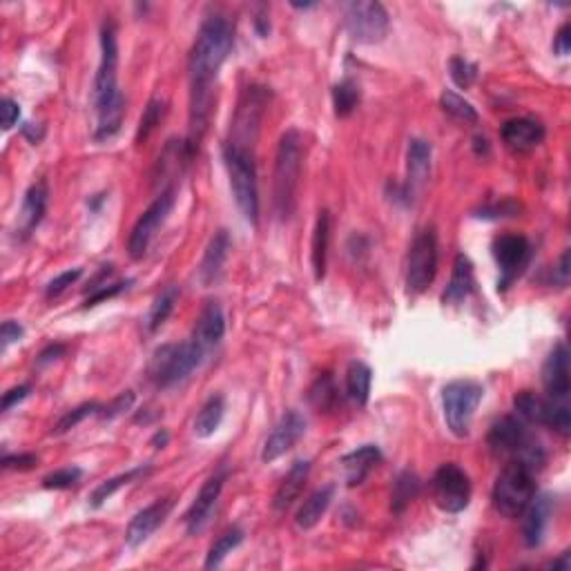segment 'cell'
<instances>
[{
    "label": "cell",
    "mask_w": 571,
    "mask_h": 571,
    "mask_svg": "<svg viewBox=\"0 0 571 571\" xmlns=\"http://www.w3.org/2000/svg\"><path fill=\"white\" fill-rule=\"evenodd\" d=\"M554 407H551V420L550 429L556 431L563 438H569L571 433V413H569V402H558V399H551Z\"/></svg>",
    "instance_id": "cell-44"
},
{
    "label": "cell",
    "mask_w": 571,
    "mask_h": 571,
    "mask_svg": "<svg viewBox=\"0 0 571 571\" xmlns=\"http://www.w3.org/2000/svg\"><path fill=\"white\" fill-rule=\"evenodd\" d=\"M223 413H226V399L222 395H210L201 411L197 413L195 435L197 438H210L222 426Z\"/></svg>",
    "instance_id": "cell-31"
},
{
    "label": "cell",
    "mask_w": 571,
    "mask_h": 571,
    "mask_svg": "<svg viewBox=\"0 0 571 571\" xmlns=\"http://www.w3.org/2000/svg\"><path fill=\"white\" fill-rule=\"evenodd\" d=\"M536 496L533 474L520 462H509L493 484V507L505 518H518L527 509L532 498Z\"/></svg>",
    "instance_id": "cell-6"
},
{
    "label": "cell",
    "mask_w": 571,
    "mask_h": 571,
    "mask_svg": "<svg viewBox=\"0 0 571 571\" xmlns=\"http://www.w3.org/2000/svg\"><path fill=\"white\" fill-rule=\"evenodd\" d=\"M547 569H554V571H569L571 569V554L569 551H563L560 558H556L554 563L547 565Z\"/></svg>",
    "instance_id": "cell-56"
},
{
    "label": "cell",
    "mask_w": 571,
    "mask_h": 571,
    "mask_svg": "<svg viewBox=\"0 0 571 571\" xmlns=\"http://www.w3.org/2000/svg\"><path fill=\"white\" fill-rule=\"evenodd\" d=\"M150 471H152V466H137V469L125 471V474L116 475V478L105 480V483H101L97 489H94L92 498H89V505H92L94 509H98V507L105 505V500H110V498L114 496V493L119 491L121 487H128V484L134 483L137 478H146Z\"/></svg>",
    "instance_id": "cell-33"
},
{
    "label": "cell",
    "mask_w": 571,
    "mask_h": 571,
    "mask_svg": "<svg viewBox=\"0 0 571 571\" xmlns=\"http://www.w3.org/2000/svg\"><path fill=\"white\" fill-rule=\"evenodd\" d=\"M554 52L558 54V56H567V54L571 52V27H569V22L560 25V29L556 31Z\"/></svg>",
    "instance_id": "cell-52"
},
{
    "label": "cell",
    "mask_w": 571,
    "mask_h": 571,
    "mask_svg": "<svg viewBox=\"0 0 571 571\" xmlns=\"http://www.w3.org/2000/svg\"><path fill=\"white\" fill-rule=\"evenodd\" d=\"M164 114H165V101L161 97H152L150 103H147V107L143 110L141 121H139L137 137H134L137 146H143V143L152 137V132H155L156 125L161 123Z\"/></svg>",
    "instance_id": "cell-38"
},
{
    "label": "cell",
    "mask_w": 571,
    "mask_h": 571,
    "mask_svg": "<svg viewBox=\"0 0 571 571\" xmlns=\"http://www.w3.org/2000/svg\"><path fill=\"white\" fill-rule=\"evenodd\" d=\"M359 98H362V92H359V85L353 79L340 80L332 88V107H335V114L340 119L350 116L355 112V107L359 105Z\"/></svg>",
    "instance_id": "cell-36"
},
{
    "label": "cell",
    "mask_w": 571,
    "mask_h": 571,
    "mask_svg": "<svg viewBox=\"0 0 571 571\" xmlns=\"http://www.w3.org/2000/svg\"><path fill=\"white\" fill-rule=\"evenodd\" d=\"M98 411H101V404H97V402H85V404H80V407H76V408H71V411H67L65 416H63L61 420L56 422V426H54L52 433H54V435L67 433V431H70V429H74V426H79L80 422L85 420V417L98 416Z\"/></svg>",
    "instance_id": "cell-40"
},
{
    "label": "cell",
    "mask_w": 571,
    "mask_h": 571,
    "mask_svg": "<svg viewBox=\"0 0 571 571\" xmlns=\"http://www.w3.org/2000/svg\"><path fill=\"white\" fill-rule=\"evenodd\" d=\"M308 474H310V460L292 462V466L288 469L284 478H281L280 487H277L275 498H273V507H275V511L286 514V511L295 505V500L301 496V491H304Z\"/></svg>",
    "instance_id": "cell-24"
},
{
    "label": "cell",
    "mask_w": 571,
    "mask_h": 571,
    "mask_svg": "<svg viewBox=\"0 0 571 571\" xmlns=\"http://www.w3.org/2000/svg\"><path fill=\"white\" fill-rule=\"evenodd\" d=\"M304 433H306L304 416H299L297 411L284 413V417L277 422V426L273 429V433L268 435L266 444H264L262 460L275 462L277 458H281L284 453L290 451V449L299 442Z\"/></svg>",
    "instance_id": "cell-14"
},
{
    "label": "cell",
    "mask_w": 571,
    "mask_h": 571,
    "mask_svg": "<svg viewBox=\"0 0 571 571\" xmlns=\"http://www.w3.org/2000/svg\"><path fill=\"white\" fill-rule=\"evenodd\" d=\"M493 257L500 266V280H498V290L505 292L514 284L525 271L532 257V244L523 235H500L493 241Z\"/></svg>",
    "instance_id": "cell-12"
},
{
    "label": "cell",
    "mask_w": 571,
    "mask_h": 571,
    "mask_svg": "<svg viewBox=\"0 0 571 571\" xmlns=\"http://www.w3.org/2000/svg\"><path fill=\"white\" fill-rule=\"evenodd\" d=\"M518 213V206L514 201H505L502 206H493V208H483L475 217L483 219H498V217H511V214Z\"/></svg>",
    "instance_id": "cell-51"
},
{
    "label": "cell",
    "mask_w": 571,
    "mask_h": 571,
    "mask_svg": "<svg viewBox=\"0 0 571 571\" xmlns=\"http://www.w3.org/2000/svg\"><path fill=\"white\" fill-rule=\"evenodd\" d=\"M255 27H257L259 36H268V31H271V21H268L266 13H259V16L255 18Z\"/></svg>",
    "instance_id": "cell-58"
},
{
    "label": "cell",
    "mask_w": 571,
    "mask_h": 571,
    "mask_svg": "<svg viewBox=\"0 0 571 571\" xmlns=\"http://www.w3.org/2000/svg\"><path fill=\"white\" fill-rule=\"evenodd\" d=\"M226 471H219V474L210 475L204 483L201 491L197 493L195 502L190 505L186 514V529L190 536H197L206 529V525L210 523V516H213L214 507H217L219 496L223 491V483H226Z\"/></svg>",
    "instance_id": "cell-13"
},
{
    "label": "cell",
    "mask_w": 571,
    "mask_h": 571,
    "mask_svg": "<svg viewBox=\"0 0 571 571\" xmlns=\"http://www.w3.org/2000/svg\"><path fill=\"white\" fill-rule=\"evenodd\" d=\"M80 275H83V271H80V268H74V271L61 273V275L54 277V280L49 281L47 290H45V295H47L49 299H52V297L63 295V292H65L67 288H70L71 284H76V281H79Z\"/></svg>",
    "instance_id": "cell-46"
},
{
    "label": "cell",
    "mask_w": 571,
    "mask_h": 571,
    "mask_svg": "<svg viewBox=\"0 0 571 571\" xmlns=\"http://www.w3.org/2000/svg\"><path fill=\"white\" fill-rule=\"evenodd\" d=\"M380 462H382V451L380 447H375V444H364V447L346 453V456L341 458L346 484H348V487H359V484L368 478V474H371Z\"/></svg>",
    "instance_id": "cell-23"
},
{
    "label": "cell",
    "mask_w": 571,
    "mask_h": 571,
    "mask_svg": "<svg viewBox=\"0 0 571 571\" xmlns=\"http://www.w3.org/2000/svg\"><path fill=\"white\" fill-rule=\"evenodd\" d=\"M328 244H331V213L319 210L313 231V248H310V262H313V273L317 281H322L326 275Z\"/></svg>",
    "instance_id": "cell-27"
},
{
    "label": "cell",
    "mask_w": 571,
    "mask_h": 571,
    "mask_svg": "<svg viewBox=\"0 0 571 571\" xmlns=\"http://www.w3.org/2000/svg\"><path fill=\"white\" fill-rule=\"evenodd\" d=\"M542 384L551 399H558V402L569 399V350L565 341H558L547 355L545 366H542Z\"/></svg>",
    "instance_id": "cell-16"
},
{
    "label": "cell",
    "mask_w": 571,
    "mask_h": 571,
    "mask_svg": "<svg viewBox=\"0 0 571 571\" xmlns=\"http://www.w3.org/2000/svg\"><path fill=\"white\" fill-rule=\"evenodd\" d=\"M38 465V458L34 453H18V456H4L3 469L7 471H27Z\"/></svg>",
    "instance_id": "cell-47"
},
{
    "label": "cell",
    "mask_w": 571,
    "mask_h": 571,
    "mask_svg": "<svg viewBox=\"0 0 571 571\" xmlns=\"http://www.w3.org/2000/svg\"><path fill=\"white\" fill-rule=\"evenodd\" d=\"M292 7H297V9H308V7H315V3H292Z\"/></svg>",
    "instance_id": "cell-59"
},
{
    "label": "cell",
    "mask_w": 571,
    "mask_h": 571,
    "mask_svg": "<svg viewBox=\"0 0 571 571\" xmlns=\"http://www.w3.org/2000/svg\"><path fill=\"white\" fill-rule=\"evenodd\" d=\"M168 442H170V433L165 429L156 431V433L152 435V440H150V444L155 449H165V447H168Z\"/></svg>",
    "instance_id": "cell-57"
},
{
    "label": "cell",
    "mask_w": 571,
    "mask_h": 571,
    "mask_svg": "<svg viewBox=\"0 0 571 571\" xmlns=\"http://www.w3.org/2000/svg\"><path fill=\"white\" fill-rule=\"evenodd\" d=\"M371 384H373L371 366L364 362H350L348 371H346V395H348V399L357 408H364L368 404Z\"/></svg>",
    "instance_id": "cell-29"
},
{
    "label": "cell",
    "mask_w": 571,
    "mask_h": 571,
    "mask_svg": "<svg viewBox=\"0 0 571 571\" xmlns=\"http://www.w3.org/2000/svg\"><path fill=\"white\" fill-rule=\"evenodd\" d=\"M63 353H65V346H63V344H49V346H45L43 350H40V355H38V359H36V362H38V366H45V364H49V362H56V359L61 357Z\"/></svg>",
    "instance_id": "cell-54"
},
{
    "label": "cell",
    "mask_w": 571,
    "mask_h": 571,
    "mask_svg": "<svg viewBox=\"0 0 571 571\" xmlns=\"http://www.w3.org/2000/svg\"><path fill=\"white\" fill-rule=\"evenodd\" d=\"M22 335H25V328H22L21 323L13 322V319L3 322V326H0V341H3V350H7L13 341H21Z\"/></svg>",
    "instance_id": "cell-48"
},
{
    "label": "cell",
    "mask_w": 571,
    "mask_h": 571,
    "mask_svg": "<svg viewBox=\"0 0 571 571\" xmlns=\"http://www.w3.org/2000/svg\"><path fill=\"white\" fill-rule=\"evenodd\" d=\"M228 255H231V235L226 231H217L213 235V239L208 241V248H206L204 259H201L199 266V281L204 286H213L222 280L223 266L228 262Z\"/></svg>",
    "instance_id": "cell-20"
},
{
    "label": "cell",
    "mask_w": 571,
    "mask_h": 571,
    "mask_svg": "<svg viewBox=\"0 0 571 571\" xmlns=\"http://www.w3.org/2000/svg\"><path fill=\"white\" fill-rule=\"evenodd\" d=\"M475 288V277H474V264L466 255H458L456 262H453V273L451 281H449L447 290H444L442 301L444 304H460L466 297L474 292Z\"/></svg>",
    "instance_id": "cell-26"
},
{
    "label": "cell",
    "mask_w": 571,
    "mask_h": 571,
    "mask_svg": "<svg viewBox=\"0 0 571 571\" xmlns=\"http://www.w3.org/2000/svg\"><path fill=\"white\" fill-rule=\"evenodd\" d=\"M132 407H134V393L132 390H123V393L116 395V398L112 399L110 404L101 407L98 417H101V420H116V417H121L123 413H128Z\"/></svg>",
    "instance_id": "cell-43"
},
{
    "label": "cell",
    "mask_w": 571,
    "mask_h": 571,
    "mask_svg": "<svg viewBox=\"0 0 571 571\" xmlns=\"http://www.w3.org/2000/svg\"><path fill=\"white\" fill-rule=\"evenodd\" d=\"M241 542H244V532H241V529L235 527L228 529L226 533H222V536L213 542V547H210L208 558H206V569H217L219 565L226 560V556L232 554V550H237Z\"/></svg>",
    "instance_id": "cell-37"
},
{
    "label": "cell",
    "mask_w": 571,
    "mask_h": 571,
    "mask_svg": "<svg viewBox=\"0 0 571 571\" xmlns=\"http://www.w3.org/2000/svg\"><path fill=\"white\" fill-rule=\"evenodd\" d=\"M551 509H554V500L551 496L542 493V496H533L529 502L527 509L523 511L525 523H523V541L525 547L529 550H536L542 545L547 533V525H550Z\"/></svg>",
    "instance_id": "cell-19"
},
{
    "label": "cell",
    "mask_w": 571,
    "mask_h": 571,
    "mask_svg": "<svg viewBox=\"0 0 571 571\" xmlns=\"http://www.w3.org/2000/svg\"><path fill=\"white\" fill-rule=\"evenodd\" d=\"M172 507H174L172 498H159V500L152 502L150 507L139 511V514L130 520L128 532H125V542H128V547H132V550L141 547L143 542H146L147 538H150L152 533L161 527V525H164V520L168 518Z\"/></svg>",
    "instance_id": "cell-15"
},
{
    "label": "cell",
    "mask_w": 571,
    "mask_h": 571,
    "mask_svg": "<svg viewBox=\"0 0 571 571\" xmlns=\"http://www.w3.org/2000/svg\"><path fill=\"white\" fill-rule=\"evenodd\" d=\"M449 71H451V79L458 88L466 89L475 83L478 79V65L462 56H453L451 63H449Z\"/></svg>",
    "instance_id": "cell-41"
},
{
    "label": "cell",
    "mask_w": 571,
    "mask_h": 571,
    "mask_svg": "<svg viewBox=\"0 0 571 571\" xmlns=\"http://www.w3.org/2000/svg\"><path fill=\"white\" fill-rule=\"evenodd\" d=\"M545 125L529 116L509 119L500 130V137L511 152H529L545 141Z\"/></svg>",
    "instance_id": "cell-18"
},
{
    "label": "cell",
    "mask_w": 571,
    "mask_h": 571,
    "mask_svg": "<svg viewBox=\"0 0 571 571\" xmlns=\"http://www.w3.org/2000/svg\"><path fill=\"white\" fill-rule=\"evenodd\" d=\"M420 478L413 471H402L393 483V496H390V509H393V514H402L416 500L417 493H420Z\"/></svg>",
    "instance_id": "cell-34"
},
{
    "label": "cell",
    "mask_w": 571,
    "mask_h": 571,
    "mask_svg": "<svg viewBox=\"0 0 571 571\" xmlns=\"http://www.w3.org/2000/svg\"><path fill=\"white\" fill-rule=\"evenodd\" d=\"M47 201L49 190L45 181L34 183V186L25 192L21 214H18V232H21V237H29L31 232L40 226L45 213H47Z\"/></svg>",
    "instance_id": "cell-22"
},
{
    "label": "cell",
    "mask_w": 571,
    "mask_h": 571,
    "mask_svg": "<svg viewBox=\"0 0 571 571\" xmlns=\"http://www.w3.org/2000/svg\"><path fill=\"white\" fill-rule=\"evenodd\" d=\"M431 156H433V147L426 139H411L407 150V170H408V190L424 186L431 172Z\"/></svg>",
    "instance_id": "cell-25"
},
{
    "label": "cell",
    "mask_w": 571,
    "mask_h": 571,
    "mask_svg": "<svg viewBox=\"0 0 571 571\" xmlns=\"http://www.w3.org/2000/svg\"><path fill=\"white\" fill-rule=\"evenodd\" d=\"M527 435L529 433L525 431V426L516 417L505 416L498 422H493L487 435V444L496 456H516V451H518Z\"/></svg>",
    "instance_id": "cell-21"
},
{
    "label": "cell",
    "mask_w": 571,
    "mask_h": 571,
    "mask_svg": "<svg viewBox=\"0 0 571 571\" xmlns=\"http://www.w3.org/2000/svg\"><path fill=\"white\" fill-rule=\"evenodd\" d=\"M22 134H25L27 139H29L31 143H40V139L45 137V128L43 125H34V123H27L25 128H22Z\"/></svg>",
    "instance_id": "cell-55"
},
{
    "label": "cell",
    "mask_w": 571,
    "mask_h": 571,
    "mask_svg": "<svg viewBox=\"0 0 571 571\" xmlns=\"http://www.w3.org/2000/svg\"><path fill=\"white\" fill-rule=\"evenodd\" d=\"M94 107H97L94 139L107 141L116 137L125 119V97L119 89V43L114 21H105L101 27V63L94 79Z\"/></svg>",
    "instance_id": "cell-2"
},
{
    "label": "cell",
    "mask_w": 571,
    "mask_h": 571,
    "mask_svg": "<svg viewBox=\"0 0 571 571\" xmlns=\"http://www.w3.org/2000/svg\"><path fill=\"white\" fill-rule=\"evenodd\" d=\"M232 25L223 16L206 18L188 58L190 71V125L183 155L190 161L199 150L213 114V83L232 49Z\"/></svg>",
    "instance_id": "cell-1"
},
{
    "label": "cell",
    "mask_w": 571,
    "mask_h": 571,
    "mask_svg": "<svg viewBox=\"0 0 571 571\" xmlns=\"http://www.w3.org/2000/svg\"><path fill=\"white\" fill-rule=\"evenodd\" d=\"M130 284H132V280H128V281H116V284H110V286L105 284V286L97 288V290H92V295H89L88 299H85L83 308H92V306L101 304V301L112 299V297L121 295V292H123V290H128Z\"/></svg>",
    "instance_id": "cell-45"
},
{
    "label": "cell",
    "mask_w": 571,
    "mask_h": 571,
    "mask_svg": "<svg viewBox=\"0 0 571 571\" xmlns=\"http://www.w3.org/2000/svg\"><path fill=\"white\" fill-rule=\"evenodd\" d=\"M344 22L346 31L355 43L375 45L389 34L390 18L382 3L357 0V3L344 4Z\"/></svg>",
    "instance_id": "cell-8"
},
{
    "label": "cell",
    "mask_w": 571,
    "mask_h": 571,
    "mask_svg": "<svg viewBox=\"0 0 571 571\" xmlns=\"http://www.w3.org/2000/svg\"><path fill=\"white\" fill-rule=\"evenodd\" d=\"M308 402L319 413L335 411L337 402H340V393H337L335 380H332L331 373H322L313 382V386L308 389Z\"/></svg>",
    "instance_id": "cell-32"
},
{
    "label": "cell",
    "mask_w": 571,
    "mask_h": 571,
    "mask_svg": "<svg viewBox=\"0 0 571 571\" xmlns=\"http://www.w3.org/2000/svg\"><path fill=\"white\" fill-rule=\"evenodd\" d=\"M29 393H31V384H21V386H13V389H9L7 393L3 395V411L7 413L9 408L16 407L18 402H22V399H25Z\"/></svg>",
    "instance_id": "cell-50"
},
{
    "label": "cell",
    "mask_w": 571,
    "mask_h": 571,
    "mask_svg": "<svg viewBox=\"0 0 571 571\" xmlns=\"http://www.w3.org/2000/svg\"><path fill=\"white\" fill-rule=\"evenodd\" d=\"M177 299H179V288L177 286H168L165 290H161V295L156 297L155 301H152L150 313H147V317H146L147 331L156 332L165 322H168V317L172 315L174 306H177Z\"/></svg>",
    "instance_id": "cell-35"
},
{
    "label": "cell",
    "mask_w": 571,
    "mask_h": 571,
    "mask_svg": "<svg viewBox=\"0 0 571 571\" xmlns=\"http://www.w3.org/2000/svg\"><path fill=\"white\" fill-rule=\"evenodd\" d=\"M204 359L206 353L192 340L183 341V344H165L152 355L147 375H150L155 386L170 389V386L186 380L195 368H199Z\"/></svg>",
    "instance_id": "cell-5"
},
{
    "label": "cell",
    "mask_w": 571,
    "mask_h": 571,
    "mask_svg": "<svg viewBox=\"0 0 571 571\" xmlns=\"http://www.w3.org/2000/svg\"><path fill=\"white\" fill-rule=\"evenodd\" d=\"M223 164L231 177L232 195L237 208L241 210L250 223L259 222V188H257V164H255V147L241 143H223Z\"/></svg>",
    "instance_id": "cell-4"
},
{
    "label": "cell",
    "mask_w": 571,
    "mask_h": 571,
    "mask_svg": "<svg viewBox=\"0 0 571 571\" xmlns=\"http://www.w3.org/2000/svg\"><path fill=\"white\" fill-rule=\"evenodd\" d=\"M0 112H3V130L7 132V130H12L13 125L18 123V116H21V105H18L13 98H3V107H0Z\"/></svg>",
    "instance_id": "cell-49"
},
{
    "label": "cell",
    "mask_w": 571,
    "mask_h": 571,
    "mask_svg": "<svg viewBox=\"0 0 571 571\" xmlns=\"http://www.w3.org/2000/svg\"><path fill=\"white\" fill-rule=\"evenodd\" d=\"M433 500L447 514H460L471 502V480L453 462L440 466L433 475Z\"/></svg>",
    "instance_id": "cell-11"
},
{
    "label": "cell",
    "mask_w": 571,
    "mask_h": 571,
    "mask_svg": "<svg viewBox=\"0 0 571 571\" xmlns=\"http://www.w3.org/2000/svg\"><path fill=\"white\" fill-rule=\"evenodd\" d=\"M332 498H335V487H332V484L317 489V491H315L313 496H310L308 500L299 507V511H297V518H295L297 527L313 529L315 525L322 520V516L328 511Z\"/></svg>",
    "instance_id": "cell-30"
},
{
    "label": "cell",
    "mask_w": 571,
    "mask_h": 571,
    "mask_svg": "<svg viewBox=\"0 0 571 571\" xmlns=\"http://www.w3.org/2000/svg\"><path fill=\"white\" fill-rule=\"evenodd\" d=\"M301 161H304L301 134L297 130H288L281 134L280 146H277L275 186H273V204H275V213L281 222H288L295 213Z\"/></svg>",
    "instance_id": "cell-3"
},
{
    "label": "cell",
    "mask_w": 571,
    "mask_h": 571,
    "mask_svg": "<svg viewBox=\"0 0 571 571\" xmlns=\"http://www.w3.org/2000/svg\"><path fill=\"white\" fill-rule=\"evenodd\" d=\"M551 407H554L551 399L541 398V395H536L533 390H520L514 398L516 413H518L525 422H529V424L550 426Z\"/></svg>",
    "instance_id": "cell-28"
},
{
    "label": "cell",
    "mask_w": 571,
    "mask_h": 571,
    "mask_svg": "<svg viewBox=\"0 0 571 571\" xmlns=\"http://www.w3.org/2000/svg\"><path fill=\"white\" fill-rule=\"evenodd\" d=\"M440 105L447 112L449 116H453L456 121H462V123H478V110L471 105L466 98H462L460 94L451 92V89H444L442 97H440Z\"/></svg>",
    "instance_id": "cell-39"
},
{
    "label": "cell",
    "mask_w": 571,
    "mask_h": 571,
    "mask_svg": "<svg viewBox=\"0 0 571 571\" xmlns=\"http://www.w3.org/2000/svg\"><path fill=\"white\" fill-rule=\"evenodd\" d=\"M483 384L474 380L449 382L442 389L444 420H447V426L456 438H466L469 435L471 420H474L475 411H478L480 402H483Z\"/></svg>",
    "instance_id": "cell-7"
},
{
    "label": "cell",
    "mask_w": 571,
    "mask_h": 571,
    "mask_svg": "<svg viewBox=\"0 0 571 571\" xmlns=\"http://www.w3.org/2000/svg\"><path fill=\"white\" fill-rule=\"evenodd\" d=\"M80 478H83V471L79 466H65V469H58L54 474L45 475L43 487L54 489V491H63V489H71L74 484H79Z\"/></svg>",
    "instance_id": "cell-42"
},
{
    "label": "cell",
    "mask_w": 571,
    "mask_h": 571,
    "mask_svg": "<svg viewBox=\"0 0 571 571\" xmlns=\"http://www.w3.org/2000/svg\"><path fill=\"white\" fill-rule=\"evenodd\" d=\"M438 273V235L433 228H424L413 239L407 259V288L411 295H420L433 284Z\"/></svg>",
    "instance_id": "cell-9"
},
{
    "label": "cell",
    "mask_w": 571,
    "mask_h": 571,
    "mask_svg": "<svg viewBox=\"0 0 571 571\" xmlns=\"http://www.w3.org/2000/svg\"><path fill=\"white\" fill-rule=\"evenodd\" d=\"M554 284L565 288L569 286V250H565L563 255H560L558 264H556L554 268Z\"/></svg>",
    "instance_id": "cell-53"
},
{
    "label": "cell",
    "mask_w": 571,
    "mask_h": 571,
    "mask_svg": "<svg viewBox=\"0 0 571 571\" xmlns=\"http://www.w3.org/2000/svg\"><path fill=\"white\" fill-rule=\"evenodd\" d=\"M223 335H226V317H223L222 304L214 299L206 301L192 331V341L208 355L223 340Z\"/></svg>",
    "instance_id": "cell-17"
},
{
    "label": "cell",
    "mask_w": 571,
    "mask_h": 571,
    "mask_svg": "<svg viewBox=\"0 0 571 571\" xmlns=\"http://www.w3.org/2000/svg\"><path fill=\"white\" fill-rule=\"evenodd\" d=\"M174 201H177V192L174 188H165L150 206H147L146 213L139 217V222L134 223L132 232H130L128 239V253L130 257L137 262V259H143V255L150 248L152 239H155L156 231L165 223V219L170 217L174 208Z\"/></svg>",
    "instance_id": "cell-10"
}]
</instances>
